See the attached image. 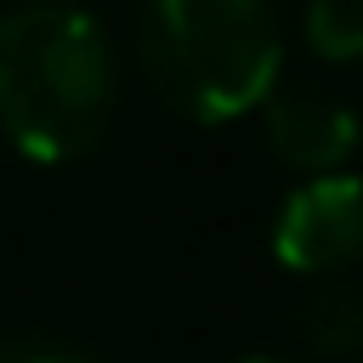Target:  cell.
I'll return each mask as SVG.
<instances>
[{
	"instance_id": "6da1fadb",
	"label": "cell",
	"mask_w": 363,
	"mask_h": 363,
	"mask_svg": "<svg viewBox=\"0 0 363 363\" xmlns=\"http://www.w3.org/2000/svg\"><path fill=\"white\" fill-rule=\"evenodd\" d=\"M119 108V51L96 11L28 0L0 17V130L28 164L85 159Z\"/></svg>"
},
{
	"instance_id": "7a4b0ae2",
	"label": "cell",
	"mask_w": 363,
	"mask_h": 363,
	"mask_svg": "<svg viewBox=\"0 0 363 363\" xmlns=\"http://www.w3.org/2000/svg\"><path fill=\"white\" fill-rule=\"evenodd\" d=\"M136 57L176 113L227 125L278 91L284 34L272 0H147Z\"/></svg>"
},
{
	"instance_id": "3957f363",
	"label": "cell",
	"mask_w": 363,
	"mask_h": 363,
	"mask_svg": "<svg viewBox=\"0 0 363 363\" xmlns=\"http://www.w3.org/2000/svg\"><path fill=\"white\" fill-rule=\"evenodd\" d=\"M272 261L295 278H352L363 267V176H306L272 221Z\"/></svg>"
},
{
	"instance_id": "277c9868",
	"label": "cell",
	"mask_w": 363,
	"mask_h": 363,
	"mask_svg": "<svg viewBox=\"0 0 363 363\" xmlns=\"http://www.w3.org/2000/svg\"><path fill=\"white\" fill-rule=\"evenodd\" d=\"M261 136L272 147V159L295 176H329V170H346V159L357 153L363 142V119L352 102L329 96V91H312V85H289V91H272L261 108Z\"/></svg>"
},
{
	"instance_id": "5b68a950",
	"label": "cell",
	"mask_w": 363,
	"mask_h": 363,
	"mask_svg": "<svg viewBox=\"0 0 363 363\" xmlns=\"http://www.w3.org/2000/svg\"><path fill=\"white\" fill-rule=\"evenodd\" d=\"M301 340L323 357H363V278H323L295 312Z\"/></svg>"
},
{
	"instance_id": "8992f818",
	"label": "cell",
	"mask_w": 363,
	"mask_h": 363,
	"mask_svg": "<svg viewBox=\"0 0 363 363\" xmlns=\"http://www.w3.org/2000/svg\"><path fill=\"white\" fill-rule=\"evenodd\" d=\"M301 40L323 62H363V0H306Z\"/></svg>"
},
{
	"instance_id": "52a82bcc",
	"label": "cell",
	"mask_w": 363,
	"mask_h": 363,
	"mask_svg": "<svg viewBox=\"0 0 363 363\" xmlns=\"http://www.w3.org/2000/svg\"><path fill=\"white\" fill-rule=\"evenodd\" d=\"M0 363H91L79 346L68 340H45V335H23V340H6L0 346Z\"/></svg>"
},
{
	"instance_id": "ba28073f",
	"label": "cell",
	"mask_w": 363,
	"mask_h": 363,
	"mask_svg": "<svg viewBox=\"0 0 363 363\" xmlns=\"http://www.w3.org/2000/svg\"><path fill=\"white\" fill-rule=\"evenodd\" d=\"M233 363H278V357H255V352H250V357H233Z\"/></svg>"
}]
</instances>
